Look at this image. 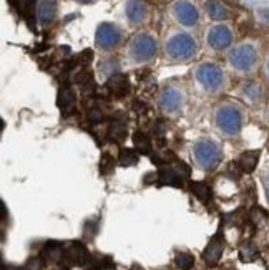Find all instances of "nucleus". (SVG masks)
I'll return each mask as SVG.
<instances>
[{
    "mask_svg": "<svg viewBox=\"0 0 269 270\" xmlns=\"http://www.w3.org/2000/svg\"><path fill=\"white\" fill-rule=\"evenodd\" d=\"M164 53H166V58L174 63H185L196 56L198 42L191 33L173 30L164 39Z\"/></svg>",
    "mask_w": 269,
    "mask_h": 270,
    "instance_id": "obj_1",
    "label": "nucleus"
},
{
    "mask_svg": "<svg viewBox=\"0 0 269 270\" xmlns=\"http://www.w3.org/2000/svg\"><path fill=\"white\" fill-rule=\"evenodd\" d=\"M243 110L236 103L224 101L215 110V126L224 138H238L243 131Z\"/></svg>",
    "mask_w": 269,
    "mask_h": 270,
    "instance_id": "obj_2",
    "label": "nucleus"
},
{
    "mask_svg": "<svg viewBox=\"0 0 269 270\" xmlns=\"http://www.w3.org/2000/svg\"><path fill=\"white\" fill-rule=\"evenodd\" d=\"M193 161L201 171H215L223 159V149L211 138H200L193 144Z\"/></svg>",
    "mask_w": 269,
    "mask_h": 270,
    "instance_id": "obj_3",
    "label": "nucleus"
},
{
    "mask_svg": "<svg viewBox=\"0 0 269 270\" xmlns=\"http://www.w3.org/2000/svg\"><path fill=\"white\" fill-rule=\"evenodd\" d=\"M195 80L200 85L203 91L210 94H218L226 85L224 72L219 65L213 63V61H201L195 68Z\"/></svg>",
    "mask_w": 269,
    "mask_h": 270,
    "instance_id": "obj_4",
    "label": "nucleus"
},
{
    "mask_svg": "<svg viewBox=\"0 0 269 270\" xmlns=\"http://www.w3.org/2000/svg\"><path fill=\"white\" fill-rule=\"evenodd\" d=\"M158 53V42L157 39L148 32L136 33L133 39L130 40L128 48H126V56L130 58L131 63L141 65L148 63L153 60Z\"/></svg>",
    "mask_w": 269,
    "mask_h": 270,
    "instance_id": "obj_5",
    "label": "nucleus"
},
{
    "mask_svg": "<svg viewBox=\"0 0 269 270\" xmlns=\"http://www.w3.org/2000/svg\"><path fill=\"white\" fill-rule=\"evenodd\" d=\"M231 68L239 73H249L258 65V50L253 44H239L228 53Z\"/></svg>",
    "mask_w": 269,
    "mask_h": 270,
    "instance_id": "obj_6",
    "label": "nucleus"
},
{
    "mask_svg": "<svg viewBox=\"0 0 269 270\" xmlns=\"http://www.w3.org/2000/svg\"><path fill=\"white\" fill-rule=\"evenodd\" d=\"M185 101H186L185 90L176 87V85L163 87L157 98L158 108L161 110V113L168 116H176L183 110V106H185Z\"/></svg>",
    "mask_w": 269,
    "mask_h": 270,
    "instance_id": "obj_7",
    "label": "nucleus"
},
{
    "mask_svg": "<svg viewBox=\"0 0 269 270\" xmlns=\"http://www.w3.org/2000/svg\"><path fill=\"white\" fill-rule=\"evenodd\" d=\"M169 12L174 20L183 27H195L200 22V10L191 0H174Z\"/></svg>",
    "mask_w": 269,
    "mask_h": 270,
    "instance_id": "obj_8",
    "label": "nucleus"
},
{
    "mask_svg": "<svg viewBox=\"0 0 269 270\" xmlns=\"http://www.w3.org/2000/svg\"><path fill=\"white\" fill-rule=\"evenodd\" d=\"M233 44V30L226 23H216L206 32V45L215 51H223Z\"/></svg>",
    "mask_w": 269,
    "mask_h": 270,
    "instance_id": "obj_9",
    "label": "nucleus"
},
{
    "mask_svg": "<svg viewBox=\"0 0 269 270\" xmlns=\"http://www.w3.org/2000/svg\"><path fill=\"white\" fill-rule=\"evenodd\" d=\"M121 42V32L120 28L113 23H102L97 28V35H95V44L98 48L102 50H113L120 45Z\"/></svg>",
    "mask_w": 269,
    "mask_h": 270,
    "instance_id": "obj_10",
    "label": "nucleus"
},
{
    "mask_svg": "<svg viewBox=\"0 0 269 270\" xmlns=\"http://www.w3.org/2000/svg\"><path fill=\"white\" fill-rule=\"evenodd\" d=\"M224 250V240H223V232H218L213 239L208 242L205 252H203V260L208 267H215L218 265V262L221 260V255H223Z\"/></svg>",
    "mask_w": 269,
    "mask_h": 270,
    "instance_id": "obj_11",
    "label": "nucleus"
},
{
    "mask_svg": "<svg viewBox=\"0 0 269 270\" xmlns=\"http://www.w3.org/2000/svg\"><path fill=\"white\" fill-rule=\"evenodd\" d=\"M65 259H67L70 264L82 267V265H85V264L88 262L90 255H88L87 247H85V244H82V242H72L67 249H65Z\"/></svg>",
    "mask_w": 269,
    "mask_h": 270,
    "instance_id": "obj_12",
    "label": "nucleus"
},
{
    "mask_svg": "<svg viewBox=\"0 0 269 270\" xmlns=\"http://www.w3.org/2000/svg\"><path fill=\"white\" fill-rule=\"evenodd\" d=\"M126 17L131 23L138 25L148 18V7L143 0H128L126 3Z\"/></svg>",
    "mask_w": 269,
    "mask_h": 270,
    "instance_id": "obj_13",
    "label": "nucleus"
},
{
    "mask_svg": "<svg viewBox=\"0 0 269 270\" xmlns=\"http://www.w3.org/2000/svg\"><path fill=\"white\" fill-rule=\"evenodd\" d=\"M107 88L110 90V93L116 98H123L130 90V82L125 75L116 73L107 82Z\"/></svg>",
    "mask_w": 269,
    "mask_h": 270,
    "instance_id": "obj_14",
    "label": "nucleus"
},
{
    "mask_svg": "<svg viewBox=\"0 0 269 270\" xmlns=\"http://www.w3.org/2000/svg\"><path fill=\"white\" fill-rule=\"evenodd\" d=\"M158 181L161 186H173V187H183V179L174 173V169L169 164H164L158 171Z\"/></svg>",
    "mask_w": 269,
    "mask_h": 270,
    "instance_id": "obj_15",
    "label": "nucleus"
},
{
    "mask_svg": "<svg viewBox=\"0 0 269 270\" xmlns=\"http://www.w3.org/2000/svg\"><path fill=\"white\" fill-rule=\"evenodd\" d=\"M56 15V5L52 0H42L37 7V17H39V22L42 25H49V23L54 22V18Z\"/></svg>",
    "mask_w": 269,
    "mask_h": 270,
    "instance_id": "obj_16",
    "label": "nucleus"
},
{
    "mask_svg": "<svg viewBox=\"0 0 269 270\" xmlns=\"http://www.w3.org/2000/svg\"><path fill=\"white\" fill-rule=\"evenodd\" d=\"M42 257H44V260H49V262H60L65 257L63 244L55 242V240L47 242L42 249Z\"/></svg>",
    "mask_w": 269,
    "mask_h": 270,
    "instance_id": "obj_17",
    "label": "nucleus"
},
{
    "mask_svg": "<svg viewBox=\"0 0 269 270\" xmlns=\"http://www.w3.org/2000/svg\"><path fill=\"white\" fill-rule=\"evenodd\" d=\"M259 163V151H244L238 159V168L243 173H253Z\"/></svg>",
    "mask_w": 269,
    "mask_h": 270,
    "instance_id": "obj_18",
    "label": "nucleus"
},
{
    "mask_svg": "<svg viewBox=\"0 0 269 270\" xmlns=\"http://www.w3.org/2000/svg\"><path fill=\"white\" fill-rule=\"evenodd\" d=\"M206 12L213 20H218V22L226 20L229 15L228 8H226L224 3L219 2V0H210V2H206Z\"/></svg>",
    "mask_w": 269,
    "mask_h": 270,
    "instance_id": "obj_19",
    "label": "nucleus"
},
{
    "mask_svg": "<svg viewBox=\"0 0 269 270\" xmlns=\"http://www.w3.org/2000/svg\"><path fill=\"white\" fill-rule=\"evenodd\" d=\"M108 136H110L113 141H116V143H121V141L125 139L126 136L125 118H115V120L110 123V126H108Z\"/></svg>",
    "mask_w": 269,
    "mask_h": 270,
    "instance_id": "obj_20",
    "label": "nucleus"
},
{
    "mask_svg": "<svg viewBox=\"0 0 269 270\" xmlns=\"http://www.w3.org/2000/svg\"><path fill=\"white\" fill-rule=\"evenodd\" d=\"M58 106H60V110L65 113V115H68V113L72 111V108L75 106V93H73L72 88L65 87V88L60 90Z\"/></svg>",
    "mask_w": 269,
    "mask_h": 270,
    "instance_id": "obj_21",
    "label": "nucleus"
},
{
    "mask_svg": "<svg viewBox=\"0 0 269 270\" xmlns=\"http://www.w3.org/2000/svg\"><path fill=\"white\" fill-rule=\"evenodd\" d=\"M191 192L200 199L201 202H210L213 199V189L208 186L206 182H193Z\"/></svg>",
    "mask_w": 269,
    "mask_h": 270,
    "instance_id": "obj_22",
    "label": "nucleus"
},
{
    "mask_svg": "<svg viewBox=\"0 0 269 270\" xmlns=\"http://www.w3.org/2000/svg\"><path fill=\"white\" fill-rule=\"evenodd\" d=\"M258 255H259V250L251 240L243 242L241 247H239V259H241L243 262H253V260L258 259Z\"/></svg>",
    "mask_w": 269,
    "mask_h": 270,
    "instance_id": "obj_23",
    "label": "nucleus"
},
{
    "mask_svg": "<svg viewBox=\"0 0 269 270\" xmlns=\"http://www.w3.org/2000/svg\"><path fill=\"white\" fill-rule=\"evenodd\" d=\"M133 144L136 151H138L140 154H150L152 153V141H150L148 136L145 135V133H135L133 135Z\"/></svg>",
    "mask_w": 269,
    "mask_h": 270,
    "instance_id": "obj_24",
    "label": "nucleus"
},
{
    "mask_svg": "<svg viewBox=\"0 0 269 270\" xmlns=\"http://www.w3.org/2000/svg\"><path fill=\"white\" fill-rule=\"evenodd\" d=\"M118 163L125 166V168H131V166L138 163V154H136V151L130 148H121L120 154H118Z\"/></svg>",
    "mask_w": 269,
    "mask_h": 270,
    "instance_id": "obj_25",
    "label": "nucleus"
},
{
    "mask_svg": "<svg viewBox=\"0 0 269 270\" xmlns=\"http://www.w3.org/2000/svg\"><path fill=\"white\" fill-rule=\"evenodd\" d=\"M261 87H259L258 83H254V82H249L246 83L243 87V94H244V98L249 99L251 103H258L259 101V98H261Z\"/></svg>",
    "mask_w": 269,
    "mask_h": 270,
    "instance_id": "obj_26",
    "label": "nucleus"
},
{
    "mask_svg": "<svg viewBox=\"0 0 269 270\" xmlns=\"http://www.w3.org/2000/svg\"><path fill=\"white\" fill-rule=\"evenodd\" d=\"M174 265L181 270H190L195 265V257L188 252H178L176 257H174Z\"/></svg>",
    "mask_w": 269,
    "mask_h": 270,
    "instance_id": "obj_27",
    "label": "nucleus"
},
{
    "mask_svg": "<svg viewBox=\"0 0 269 270\" xmlns=\"http://www.w3.org/2000/svg\"><path fill=\"white\" fill-rule=\"evenodd\" d=\"M100 72L105 75L108 80H110L113 75L118 73V63H116V60H105V61H102Z\"/></svg>",
    "mask_w": 269,
    "mask_h": 270,
    "instance_id": "obj_28",
    "label": "nucleus"
},
{
    "mask_svg": "<svg viewBox=\"0 0 269 270\" xmlns=\"http://www.w3.org/2000/svg\"><path fill=\"white\" fill-rule=\"evenodd\" d=\"M113 169H115V159H113L108 153H105L102 156V161H100V173L110 174Z\"/></svg>",
    "mask_w": 269,
    "mask_h": 270,
    "instance_id": "obj_29",
    "label": "nucleus"
},
{
    "mask_svg": "<svg viewBox=\"0 0 269 270\" xmlns=\"http://www.w3.org/2000/svg\"><path fill=\"white\" fill-rule=\"evenodd\" d=\"M98 232V221L97 219H92V221H87L85 222V227H83V235L87 237L88 240H93V237L97 235Z\"/></svg>",
    "mask_w": 269,
    "mask_h": 270,
    "instance_id": "obj_30",
    "label": "nucleus"
},
{
    "mask_svg": "<svg viewBox=\"0 0 269 270\" xmlns=\"http://www.w3.org/2000/svg\"><path fill=\"white\" fill-rule=\"evenodd\" d=\"M44 269V257H30L23 265V270H42Z\"/></svg>",
    "mask_w": 269,
    "mask_h": 270,
    "instance_id": "obj_31",
    "label": "nucleus"
},
{
    "mask_svg": "<svg viewBox=\"0 0 269 270\" xmlns=\"http://www.w3.org/2000/svg\"><path fill=\"white\" fill-rule=\"evenodd\" d=\"M88 121L90 123H100L103 121V111L100 108H92V110L88 111Z\"/></svg>",
    "mask_w": 269,
    "mask_h": 270,
    "instance_id": "obj_32",
    "label": "nucleus"
},
{
    "mask_svg": "<svg viewBox=\"0 0 269 270\" xmlns=\"http://www.w3.org/2000/svg\"><path fill=\"white\" fill-rule=\"evenodd\" d=\"M164 125L161 121H158V123H155V128H153V133H155V136H160V138H161V136L164 135Z\"/></svg>",
    "mask_w": 269,
    "mask_h": 270,
    "instance_id": "obj_33",
    "label": "nucleus"
},
{
    "mask_svg": "<svg viewBox=\"0 0 269 270\" xmlns=\"http://www.w3.org/2000/svg\"><path fill=\"white\" fill-rule=\"evenodd\" d=\"M264 189H266V196H268V201H269V174L264 178Z\"/></svg>",
    "mask_w": 269,
    "mask_h": 270,
    "instance_id": "obj_34",
    "label": "nucleus"
},
{
    "mask_svg": "<svg viewBox=\"0 0 269 270\" xmlns=\"http://www.w3.org/2000/svg\"><path fill=\"white\" fill-rule=\"evenodd\" d=\"M266 77H268V80H269V58H268V61H266Z\"/></svg>",
    "mask_w": 269,
    "mask_h": 270,
    "instance_id": "obj_35",
    "label": "nucleus"
},
{
    "mask_svg": "<svg viewBox=\"0 0 269 270\" xmlns=\"http://www.w3.org/2000/svg\"><path fill=\"white\" fill-rule=\"evenodd\" d=\"M105 270H116V269H115V265H113V264H110V265H108V267H107Z\"/></svg>",
    "mask_w": 269,
    "mask_h": 270,
    "instance_id": "obj_36",
    "label": "nucleus"
},
{
    "mask_svg": "<svg viewBox=\"0 0 269 270\" xmlns=\"http://www.w3.org/2000/svg\"><path fill=\"white\" fill-rule=\"evenodd\" d=\"M77 2H80V3H90V2H93V0H77Z\"/></svg>",
    "mask_w": 269,
    "mask_h": 270,
    "instance_id": "obj_37",
    "label": "nucleus"
},
{
    "mask_svg": "<svg viewBox=\"0 0 269 270\" xmlns=\"http://www.w3.org/2000/svg\"><path fill=\"white\" fill-rule=\"evenodd\" d=\"M55 270H70L68 267H58V269H55Z\"/></svg>",
    "mask_w": 269,
    "mask_h": 270,
    "instance_id": "obj_38",
    "label": "nucleus"
},
{
    "mask_svg": "<svg viewBox=\"0 0 269 270\" xmlns=\"http://www.w3.org/2000/svg\"><path fill=\"white\" fill-rule=\"evenodd\" d=\"M88 270H98V269H93V267H92V269H88Z\"/></svg>",
    "mask_w": 269,
    "mask_h": 270,
    "instance_id": "obj_39",
    "label": "nucleus"
},
{
    "mask_svg": "<svg viewBox=\"0 0 269 270\" xmlns=\"http://www.w3.org/2000/svg\"><path fill=\"white\" fill-rule=\"evenodd\" d=\"M226 270H233V269H226Z\"/></svg>",
    "mask_w": 269,
    "mask_h": 270,
    "instance_id": "obj_40",
    "label": "nucleus"
}]
</instances>
